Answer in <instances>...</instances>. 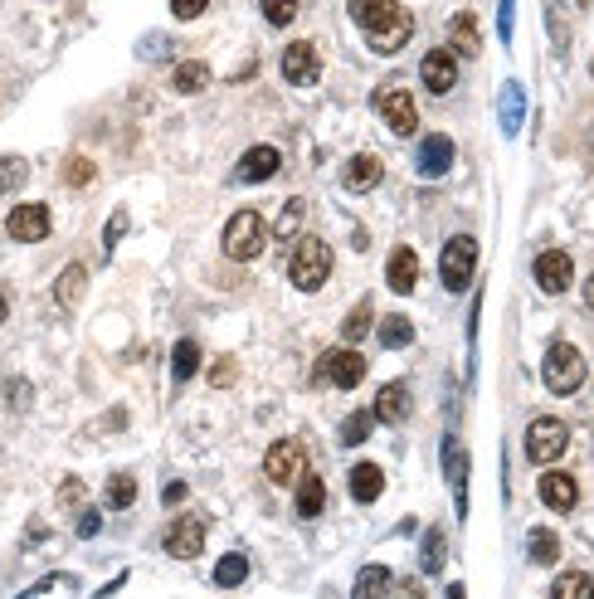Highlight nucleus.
I'll list each match as a JSON object with an SVG mask.
<instances>
[{
	"label": "nucleus",
	"mask_w": 594,
	"mask_h": 599,
	"mask_svg": "<svg viewBox=\"0 0 594 599\" xmlns=\"http://www.w3.org/2000/svg\"><path fill=\"white\" fill-rule=\"evenodd\" d=\"M375 419L380 424H405L409 419V385L405 380H390V385H380V395H375Z\"/></svg>",
	"instance_id": "nucleus-18"
},
{
	"label": "nucleus",
	"mask_w": 594,
	"mask_h": 599,
	"mask_svg": "<svg viewBox=\"0 0 594 599\" xmlns=\"http://www.w3.org/2000/svg\"><path fill=\"white\" fill-rule=\"evenodd\" d=\"M448 35H453V49L463 54V59H473L483 44H478V20L463 10V15H453V25H448Z\"/></svg>",
	"instance_id": "nucleus-29"
},
{
	"label": "nucleus",
	"mask_w": 594,
	"mask_h": 599,
	"mask_svg": "<svg viewBox=\"0 0 594 599\" xmlns=\"http://www.w3.org/2000/svg\"><path fill=\"white\" fill-rule=\"evenodd\" d=\"M371 298H361L356 302V307H351V317H346V322H341V341H346V346H356V341L366 337V332H371Z\"/></svg>",
	"instance_id": "nucleus-31"
},
{
	"label": "nucleus",
	"mask_w": 594,
	"mask_h": 599,
	"mask_svg": "<svg viewBox=\"0 0 594 599\" xmlns=\"http://www.w3.org/2000/svg\"><path fill=\"white\" fill-rule=\"evenodd\" d=\"M448 599H468V595H463V585H453V590H448Z\"/></svg>",
	"instance_id": "nucleus-52"
},
{
	"label": "nucleus",
	"mask_w": 594,
	"mask_h": 599,
	"mask_svg": "<svg viewBox=\"0 0 594 599\" xmlns=\"http://www.w3.org/2000/svg\"><path fill=\"white\" fill-rule=\"evenodd\" d=\"M380 176H385L380 156H371V151H361V156H351V161H346V171H341V186L351 190V195H366V190L380 186Z\"/></svg>",
	"instance_id": "nucleus-16"
},
{
	"label": "nucleus",
	"mask_w": 594,
	"mask_h": 599,
	"mask_svg": "<svg viewBox=\"0 0 594 599\" xmlns=\"http://www.w3.org/2000/svg\"><path fill=\"white\" fill-rule=\"evenodd\" d=\"M176 502H186V483H171V487H166V507H176Z\"/></svg>",
	"instance_id": "nucleus-49"
},
{
	"label": "nucleus",
	"mask_w": 594,
	"mask_h": 599,
	"mask_svg": "<svg viewBox=\"0 0 594 599\" xmlns=\"http://www.w3.org/2000/svg\"><path fill=\"white\" fill-rule=\"evenodd\" d=\"M570 283H575V263H570L565 249H546V254H536V288H541V293L560 298V293H570Z\"/></svg>",
	"instance_id": "nucleus-10"
},
{
	"label": "nucleus",
	"mask_w": 594,
	"mask_h": 599,
	"mask_svg": "<svg viewBox=\"0 0 594 599\" xmlns=\"http://www.w3.org/2000/svg\"><path fill=\"white\" fill-rule=\"evenodd\" d=\"M83 288H88V268H83V263H69V268L59 273V283H54V302H59V307H78Z\"/></svg>",
	"instance_id": "nucleus-25"
},
{
	"label": "nucleus",
	"mask_w": 594,
	"mask_h": 599,
	"mask_svg": "<svg viewBox=\"0 0 594 599\" xmlns=\"http://www.w3.org/2000/svg\"><path fill=\"white\" fill-rule=\"evenodd\" d=\"M585 307H590V312H594V273H590V278H585Z\"/></svg>",
	"instance_id": "nucleus-50"
},
{
	"label": "nucleus",
	"mask_w": 594,
	"mask_h": 599,
	"mask_svg": "<svg viewBox=\"0 0 594 599\" xmlns=\"http://www.w3.org/2000/svg\"><path fill=\"white\" fill-rule=\"evenodd\" d=\"M137 502V478L132 473H112L108 478V507L112 512H127Z\"/></svg>",
	"instance_id": "nucleus-35"
},
{
	"label": "nucleus",
	"mask_w": 594,
	"mask_h": 599,
	"mask_svg": "<svg viewBox=\"0 0 594 599\" xmlns=\"http://www.w3.org/2000/svg\"><path fill=\"white\" fill-rule=\"evenodd\" d=\"M297 10H302L297 0H263V20H268V25H278V30H283V25H293Z\"/></svg>",
	"instance_id": "nucleus-39"
},
{
	"label": "nucleus",
	"mask_w": 594,
	"mask_h": 599,
	"mask_svg": "<svg viewBox=\"0 0 594 599\" xmlns=\"http://www.w3.org/2000/svg\"><path fill=\"white\" fill-rule=\"evenodd\" d=\"M244 580H249V561H244L239 551H229V556L215 565V585H220V590H234V585H244Z\"/></svg>",
	"instance_id": "nucleus-36"
},
{
	"label": "nucleus",
	"mask_w": 594,
	"mask_h": 599,
	"mask_svg": "<svg viewBox=\"0 0 594 599\" xmlns=\"http://www.w3.org/2000/svg\"><path fill=\"white\" fill-rule=\"evenodd\" d=\"M380 492H385V473H380V463H371V458L356 463V468H351V497H356V502H375Z\"/></svg>",
	"instance_id": "nucleus-24"
},
{
	"label": "nucleus",
	"mask_w": 594,
	"mask_h": 599,
	"mask_svg": "<svg viewBox=\"0 0 594 599\" xmlns=\"http://www.w3.org/2000/svg\"><path fill=\"white\" fill-rule=\"evenodd\" d=\"M317 380H332L336 390H356V385L366 380V356H361L356 346H336V351H327V356H322Z\"/></svg>",
	"instance_id": "nucleus-7"
},
{
	"label": "nucleus",
	"mask_w": 594,
	"mask_h": 599,
	"mask_svg": "<svg viewBox=\"0 0 594 599\" xmlns=\"http://www.w3.org/2000/svg\"><path fill=\"white\" fill-rule=\"evenodd\" d=\"M351 599H395V575L385 565H366L351 585Z\"/></svg>",
	"instance_id": "nucleus-21"
},
{
	"label": "nucleus",
	"mask_w": 594,
	"mask_h": 599,
	"mask_svg": "<svg viewBox=\"0 0 594 599\" xmlns=\"http://www.w3.org/2000/svg\"><path fill=\"white\" fill-rule=\"evenodd\" d=\"M512 10H517V0H502V39H512Z\"/></svg>",
	"instance_id": "nucleus-48"
},
{
	"label": "nucleus",
	"mask_w": 594,
	"mask_h": 599,
	"mask_svg": "<svg viewBox=\"0 0 594 599\" xmlns=\"http://www.w3.org/2000/svg\"><path fill=\"white\" fill-rule=\"evenodd\" d=\"M322 507H327V483L317 473H302L297 478V517L312 522V517H322Z\"/></svg>",
	"instance_id": "nucleus-22"
},
{
	"label": "nucleus",
	"mask_w": 594,
	"mask_h": 599,
	"mask_svg": "<svg viewBox=\"0 0 594 599\" xmlns=\"http://www.w3.org/2000/svg\"><path fill=\"white\" fill-rule=\"evenodd\" d=\"M551 599H594V575L590 570H565L551 585Z\"/></svg>",
	"instance_id": "nucleus-28"
},
{
	"label": "nucleus",
	"mask_w": 594,
	"mask_h": 599,
	"mask_svg": "<svg viewBox=\"0 0 594 599\" xmlns=\"http://www.w3.org/2000/svg\"><path fill=\"white\" fill-rule=\"evenodd\" d=\"M409 35H414V15L400 10V15L380 30V35H371V49H375V54H400V49L409 44Z\"/></svg>",
	"instance_id": "nucleus-23"
},
{
	"label": "nucleus",
	"mask_w": 594,
	"mask_h": 599,
	"mask_svg": "<svg viewBox=\"0 0 594 599\" xmlns=\"http://www.w3.org/2000/svg\"><path fill=\"white\" fill-rule=\"evenodd\" d=\"M5 317H10V298L0 293V322H5Z\"/></svg>",
	"instance_id": "nucleus-51"
},
{
	"label": "nucleus",
	"mask_w": 594,
	"mask_h": 599,
	"mask_svg": "<svg viewBox=\"0 0 594 599\" xmlns=\"http://www.w3.org/2000/svg\"><path fill=\"white\" fill-rule=\"evenodd\" d=\"M302 220H307V200H302V195H293V200L283 205L278 225H273V239H278V244H297V234H302Z\"/></svg>",
	"instance_id": "nucleus-26"
},
{
	"label": "nucleus",
	"mask_w": 594,
	"mask_h": 599,
	"mask_svg": "<svg viewBox=\"0 0 594 599\" xmlns=\"http://www.w3.org/2000/svg\"><path fill=\"white\" fill-rule=\"evenodd\" d=\"M161 546H166V556H176V561H195V556L205 551V522H200V517H176V522L166 526Z\"/></svg>",
	"instance_id": "nucleus-9"
},
{
	"label": "nucleus",
	"mask_w": 594,
	"mask_h": 599,
	"mask_svg": "<svg viewBox=\"0 0 594 599\" xmlns=\"http://www.w3.org/2000/svg\"><path fill=\"white\" fill-rule=\"evenodd\" d=\"M400 10H405L400 0H351V20H356L366 35H380V30H385Z\"/></svg>",
	"instance_id": "nucleus-17"
},
{
	"label": "nucleus",
	"mask_w": 594,
	"mask_h": 599,
	"mask_svg": "<svg viewBox=\"0 0 594 599\" xmlns=\"http://www.w3.org/2000/svg\"><path fill=\"white\" fill-rule=\"evenodd\" d=\"M25 181H30V161L25 156H0V195H15Z\"/></svg>",
	"instance_id": "nucleus-34"
},
{
	"label": "nucleus",
	"mask_w": 594,
	"mask_h": 599,
	"mask_svg": "<svg viewBox=\"0 0 594 599\" xmlns=\"http://www.w3.org/2000/svg\"><path fill=\"white\" fill-rule=\"evenodd\" d=\"M526 551H531V561H536V565H556V561H560V536L541 526V531H531Z\"/></svg>",
	"instance_id": "nucleus-33"
},
{
	"label": "nucleus",
	"mask_w": 594,
	"mask_h": 599,
	"mask_svg": "<svg viewBox=\"0 0 594 599\" xmlns=\"http://www.w3.org/2000/svg\"><path fill=\"white\" fill-rule=\"evenodd\" d=\"M409 341H414V322H409L405 312H390L380 322V351H405Z\"/></svg>",
	"instance_id": "nucleus-27"
},
{
	"label": "nucleus",
	"mask_w": 594,
	"mask_h": 599,
	"mask_svg": "<svg viewBox=\"0 0 594 599\" xmlns=\"http://www.w3.org/2000/svg\"><path fill=\"white\" fill-rule=\"evenodd\" d=\"M98 526H103L98 512H83V517H78V536H98Z\"/></svg>",
	"instance_id": "nucleus-47"
},
{
	"label": "nucleus",
	"mask_w": 594,
	"mask_h": 599,
	"mask_svg": "<svg viewBox=\"0 0 594 599\" xmlns=\"http://www.w3.org/2000/svg\"><path fill=\"white\" fill-rule=\"evenodd\" d=\"M473 268H478V244L468 234H453L444 244V259H439V278H444L448 293H463L473 283Z\"/></svg>",
	"instance_id": "nucleus-4"
},
{
	"label": "nucleus",
	"mask_w": 594,
	"mask_h": 599,
	"mask_svg": "<svg viewBox=\"0 0 594 599\" xmlns=\"http://www.w3.org/2000/svg\"><path fill=\"white\" fill-rule=\"evenodd\" d=\"M263 473H268L273 487L297 483V478L307 473V449H302V439H278L273 449L263 453Z\"/></svg>",
	"instance_id": "nucleus-6"
},
{
	"label": "nucleus",
	"mask_w": 594,
	"mask_h": 599,
	"mask_svg": "<svg viewBox=\"0 0 594 599\" xmlns=\"http://www.w3.org/2000/svg\"><path fill=\"white\" fill-rule=\"evenodd\" d=\"M263 249H268V225H263L259 210H239L229 225H224V254L234 263H249L259 259Z\"/></svg>",
	"instance_id": "nucleus-3"
},
{
	"label": "nucleus",
	"mask_w": 594,
	"mask_h": 599,
	"mask_svg": "<svg viewBox=\"0 0 594 599\" xmlns=\"http://www.w3.org/2000/svg\"><path fill=\"white\" fill-rule=\"evenodd\" d=\"M541 380L551 395H575L585 385V356L570 346V341H551L546 346V361H541Z\"/></svg>",
	"instance_id": "nucleus-2"
},
{
	"label": "nucleus",
	"mask_w": 594,
	"mask_h": 599,
	"mask_svg": "<svg viewBox=\"0 0 594 599\" xmlns=\"http://www.w3.org/2000/svg\"><path fill=\"white\" fill-rule=\"evenodd\" d=\"M385 283H390V293H400V298H409V293L419 288V254H414L409 244H400V249L390 254Z\"/></svg>",
	"instance_id": "nucleus-15"
},
{
	"label": "nucleus",
	"mask_w": 594,
	"mask_h": 599,
	"mask_svg": "<svg viewBox=\"0 0 594 599\" xmlns=\"http://www.w3.org/2000/svg\"><path fill=\"white\" fill-rule=\"evenodd\" d=\"M565 444H570V429L560 424V419H551V414H541V419H531L526 424V458L531 463H556L560 453H565Z\"/></svg>",
	"instance_id": "nucleus-5"
},
{
	"label": "nucleus",
	"mask_w": 594,
	"mask_h": 599,
	"mask_svg": "<svg viewBox=\"0 0 594 599\" xmlns=\"http://www.w3.org/2000/svg\"><path fill=\"white\" fill-rule=\"evenodd\" d=\"M93 176H98V171H93L88 156H69V161H64V181H69V186H88Z\"/></svg>",
	"instance_id": "nucleus-41"
},
{
	"label": "nucleus",
	"mask_w": 594,
	"mask_h": 599,
	"mask_svg": "<svg viewBox=\"0 0 594 599\" xmlns=\"http://www.w3.org/2000/svg\"><path fill=\"white\" fill-rule=\"evenodd\" d=\"M371 424H375L371 410H356L341 424V444H366V439H371Z\"/></svg>",
	"instance_id": "nucleus-38"
},
{
	"label": "nucleus",
	"mask_w": 594,
	"mask_h": 599,
	"mask_svg": "<svg viewBox=\"0 0 594 599\" xmlns=\"http://www.w3.org/2000/svg\"><path fill=\"white\" fill-rule=\"evenodd\" d=\"M541 497H546V507H551V512H575L580 487H575L570 473H546V478H541Z\"/></svg>",
	"instance_id": "nucleus-20"
},
{
	"label": "nucleus",
	"mask_w": 594,
	"mask_h": 599,
	"mask_svg": "<svg viewBox=\"0 0 594 599\" xmlns=\"http://www.w3.org/2000/svg\"><path fill=\"white\" fill-rule=\"evenodd\" d=\"M49 229H54V220H49L44 205H15V210L5 215V234L20 239V244H44Z\"/></svg>",
	"instance_id": "nucleus-12"
},
{
	"label": "nucleus",
	"mask_w": 594,
	"mask_h": 599,
	"mask_svg": "<svg viewBox=\"0 0 594 599\" xmlns=\"http://www.w3.org/2000/svg\"><path fill=\"white\" fill-rule=\"evenodd\" d=\"M332 273V244L327 239H297L293 244V259H288V278H293L297 293H317Z\"/></svg>",
	"instance_id": "nucleus-1"
},
{
	"label": "nucleus",
	"mask_w": 594,
	"mask_h": 599,
	"mask_svg": "<svg viewBox=\"0 0 594 599\" xmlns=\"http://www.w3.org/2000/svg\"><path fill=\"white\" fill-rule=\"evenodd\" d=\"M278 171H283V151L263 142V147H249L244 156H239V166H234V181H239V186H259V181H273Z\"/></svg>",
	"instance_id": "nucleus-11"
},
{
	"label": "nucleus",
	"mask_w": 594,
	"mask_h": 599,
	"mask_svg": "<svg viewBox=\"0 0 594 599\" xmlns=\"http://www.w3.org/2000/svg\"><path fill=\"white\" fill-rule=\"evenodd\" d=\"M200 371V346H195V341H176V351H171V380H176V385H186L190 375Z\"/></svg>",
	"instance_id": "nucleus-30"
},
{
	"label": "nucleus",
	"mask_w": 594,
	"mask_h": 599,
	"mask_svg": "<svg viewBox=\"0 0 594 599\" xmlns=\"http://www.w3.org/2000/svg\"><path fill=\"white\" fill-rule=\"evenodd\" d=\"M5 400H10L15 410H30V400H35V395H30V380H20V375L5 380Z\"/></svg>",
	"instance_id": "nucleus-42"
},
{
	"label": "nucleus",
	"mask_w": 594,
	"mask_h": 599,
	"mask_svg": "<svg viewBox=\"0 0 594 599\" xmlns=\"http://www.w3.org/2000/svg\"><path fill=\"white\" fill-rule=\"evenodd\" d=\"M122 229H127V210H112V220H108V234H103V249H117V239H122Z\"/></svg>",
	"instance_id": "nucleus-43"
},
{
	"label": "nucleus",
	"mask_w": 594,
	"mask_h": 599,
	"mask_svg": "<svg viewBox=\"0 0 594 599\" xmlns=\"http://www.w3.org/2000/svg\"><path fill=\"white\" fill-rule=\"evenodd\" d=\"M210 83V69L200 64V59H190V64H176V74H171V88L176 93H200Z\"/></svg>",
	"instance_id": "nucleus-32"
},
{
	"label": "nucleus",
	"mask_w": 594,
	"mask_h": 599,
	"mask_svg": "<svg viewBox=\"0 0 594 599\" xmlns=\"http://www.w3.org/2000/svg\"><path fill=\"white\" fill-rule=\"evenodd\" d=\"M444 570V526H429L424 536V575H439Z\"/></svg>",
	"instance_id": "nucleus-37"
},
{
	"label": "nucleus",
	"mask_w": 594,
	"mask_h": 599,
	"mask_svg": "<svg viewBox=\"0 0 594 599\" xmlns=\"http://www.w3.org/2000/svg\"><path fill=\"white\" fill-rule=\"evenodd\" d=\"M283 78H288L293 88H312V83L322 78V59H317V49H312L307 39H293V44L283 49Z\"/></svg>",
	"instance_id": "nucleus-13"
},
{
	"label": "nucleus",
	"mask_w": 594,
	"mask_h": 599,
	"mask_svg": "<svg viewBox=\"0 0 594 599\" xmlns=\"http://www.w3.org/2000/svg\"><path fill=\"white\" fill-rule=\"evenodd\" d=\"M205 5L210 0H171V15L176 20H195V15H205Z\"/></svg>",
	"instance_id": "nucleus-44"
},
{
	"label": "nucleus",
	"mask_w": 594,
	"mask_h": 599,
	"mask_svg": "<svg viewBox=\"0 0 594 599\" xmlns=\"http://www.w3.org/2000/svg\"><path fill=\"white\" fill-rule=\"evenodd\" d=\"M502 127H507V132H517L521 127V88L517 83L502 88Z\"/></svg>",
	"instance_id": "nucleus-40"
},
{
	"label": "nucleus",
	"mask_w": 594,
	"mask_h": 599,
	"mask_svg": "<svg viewBox=\"0 0 594 599\" xmlns=\"http://www.w3.org/2000/svg\"><path fill=\"white\" fill-rule=\"evenodd\" d=\"M395 585H400V590H395L400 599H424V595H429V585H424L419 575H409V580H395Z\"/></svg>",
	"instance_id": "nucleus-45"
},
{
	"label": "nucleus",
	"mask_w": 594,
	"mask_h": 599,
	"mask_svg": "<svg viewBox=\"0 0 594 599\" xmlns=\"http://www.w3.org/2000/svg\"><path fill=\"white\" fill-rule=\"evenodd\" d=\"M414 166H419V176H429V181L448 176V166H453V142H448L444 132L424 137V142H419V156H414Z\"/></svg>",
	"instance_id": "nucleus-14"
},
{
	"label": "nucleus",
	"mask_w": 594,
	"mask_h": 599,
	"mask_svg": "<svg viewBox=\"0 0 594 599\" xmlns=\"http://www.w3.org/2000/svg\"><path fill=\"white\" fill-rule=\"evenodd\" d=\"M59 502H64V507H78V502H83V483H78V478H64V483H59Z\"/></svg>",
	"instance_id": "nucleus-46"
},
{
	"label": "nucleus",
	"mask_w": 594,
	"mask_h": 599,
	"mask_svg": "<svg viewBox=\"0 0 594 599\" xmlns=\"http://www.w3.org/2000/svg\"><path fill=\"white\" fill-rule=\"evenodd\" d=\"M590 69H594V64H590Z\"/></svg>",
	"instance_id": "nucleus-53"
},
{
	"label": "nucleus",
	"mask_w": 594,
	"mask_h": 599,
	"mask_svg": "<svg viewBox=\"0 0 594 599\" xmlns=\"http://www.w3.org/2000/svg\"><path fill=\"white\" fill-rule=\"evenodd\" d=\"M419 78H424V88H429V93H448V88L458 83V64H453V54H448V49H434V54H424V64H419Z\"/></svg>",
	"instance_id": "nucleus-19"
},
{
	"label": "nucleus",
	"mask_w": 594,
	"mask_h": 599,
	"mask_svg": "<svg viewBox=\"0 0 594 599\" xmlns=\"http://www.w3.org/2000/svg\"><path fill=\"white\" fill-rule=\"evenodd\" d=\"M371 103H375V113L385 117V127H390L395 137H414L419 113H414V98H409L405 88H385V93H375Z\"/></svg>",
	"instance_id": "nucleus-8"
}]
</instances>
